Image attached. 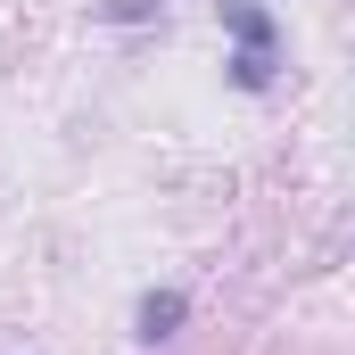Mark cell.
<instances>
[{"mask_svg": "<svg viewBox=\"0 0 355 355\" xmlns=\"http://www.w3.org/2000/svg\"><path fill=\"white\" fill-rule=\"evenodd\" d=\"M223 25H232V83L240 91H265L272 67H281V33H272V17L257 8V0H223Z\"/></svg>", "mask_w": 355, "mask_h": 355, "instance_id": "6da1fadb", "label": "cell"}, {"mask_svg": "<svg viewBox=\"0 0 355 355\" xmlns=\"http://www.w3.org/2000/svg\"><path fill=\"white\" fill-rule=\"evenodd\" d=\"M182 314H190V297H182V289H149V297H141V314H132V331L157 347V339H174V331H182Z\"/></svg>", "mask_w": 355, "mask_h": 355, "instance_id": "7a4b0ae2", "label": "cell"}, {"mask_svg": "<svg viewBox=\"0 0 355 355\" xmlns=\"http://www.w3.org/2000/svg\"><path fill=\"white\" fill-rule=\"evenodd\" d=\"M157 8H166V0H99L91 17H99V25H141V17H157Z\"/></svg>", "mask_w": 355, "mask_h": 355, "instance_id": "3957f363", "label": "cell"}]
</instances>
